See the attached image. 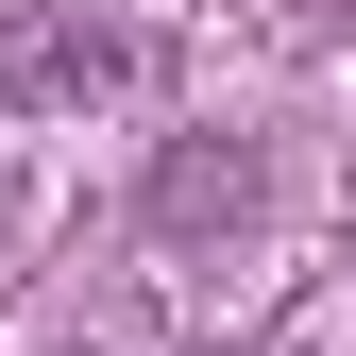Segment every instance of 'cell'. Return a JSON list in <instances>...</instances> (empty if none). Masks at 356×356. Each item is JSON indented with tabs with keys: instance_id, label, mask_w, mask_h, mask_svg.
<instances>
[{
	"instance_id": "1",
	"label": "cell",
	"mask_w": 356,
	"mask_h": 356,
	"mask_svg": "<svg viewBox=\"0 0 356 356\" xmlns=\"http://www.w3.org/2000/svg\"><path fill=\"white\" fill-rule=\"evenodd\" d=\"M0 85H102V34L34 17V0H0Z\"/></svg>"
}]
</instances>
